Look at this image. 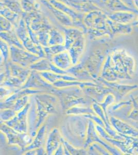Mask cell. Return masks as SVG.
I'll return each instance as SVG.
<instances>
[{"mask_svg":"<svg viewBox=\"0 0 138 155\" xmlns=\"http://www.w3.org/2000/svg\"><path fill=\"white\" fill-rule=\"evenodd\" d=\"M108 20V15L98 9L86 13L84 16L82 22L87 29H89L98 35H111Z\"/></svg>","mask_w":138,"mask_h":155,"instance_id":"cell-1","label":"cell"},{"mask_svg":"<svg viewBox=\"0 0 138 155\" xmlns=\"http://www.w3.org/2000/svg\"><path fill=\"white\" fill-rule=\"evenodd\" d=\"M48 1L54 7L64 12L69 17H70L73 21L74 25H81L84 16L82 13L75 11L59 0H48Z\"/></svg>","mask_w":138,"mask_h":155,"instance_id":"cell-2","label":"cell"},{"mask_svg":"<svg viewBox=\"0 0 138 155\" xmlns=\"http://www.w3.org/2000/svg\"><path fill=\"white\" fill-rule=\"evenodd\" d=\"M138 15L131 12L121 11L113 12L108 15V17L109 19L117 22L124 25L131 24L136 21Z\"/></svg>","mask_w":138,"mask_h":155,"instance_id":"cell-3","label":"cell"},{"mask_svg":"<svg viewBox=\"0 0 138 155\" xmlns=\"http://www.w3.org/2000/svg\"><path fill=\"white\" fill-rule=\"evenodd\" d=\"M40 1L46 7H47L49 11L52 12L53 15L55 17L56 19L59 21L61 24L67 27H71L74 25L73 21L70 17H69L64 12L54 7L49 3L48 0H40Z\"/></svg>","mask_w":138,"mask_h":155,"instance_id":"cell-4","label":"cell"},{"mask_svg":"<svg viewBox=\"0 0 138 155\" xmlns=\"http://www.w3.org/2000/svg\"><path fill=\"white\" fill-rule=\"evenodd\" d=\"M102 2L112 12L126 11L134 12L138 15V9L130 7L123 0H102Z\"/></svg>","mask_w":138,"mask_h":155,"instance_id":"cell-5","label":"cell"},{"mask_svg":"<svg viewBox=\"0 0 138 155\" xmlns=\"http://www.w3.org/2000/svg\"><path fill=\"white\" fill-rule=\"evenodd\" d=\"M108 23L110 28L111 35L117 34H129L133 31V25L131 24L124 25L117 23L109 18Z\"/></svg>","mask_w":138,"mask_h":155,"instance_id":"cell-6","label":"cell"},{"mask_svg":"<svg viewBox=\"0 0 138 155\" xmlns=\"http://www.w3.org/2000/svg\"><path fill=\"white\" fill-rule=\"evenodd\" d=\"M1 15L8 20L15 28L17 27L20 20L21 19V18H20V15L9 9L2 4H1Z\"/></svg>","mask_w":138,"mask_h":155,"instance_id":"cell-7","label":"cell"},{"mask_svg":"<svg viewBox=\"0 0 138 155\" xmlns=\"http://www.w3.org/2000/svg\"><path fill=\"white\" fill-rule=\"evenodd\" d=\"M21 6L25 13L39 12L40 8V4L36 0H20Z\"/></svg>","mask_w":138,"mask_h":155,"instance_id":"cell-8","label":"cell"},{"mask_svg":"<svg viewBox=\"0 0 138 155\" xmlns=\"http://www.w3.org/2000/svg\"><path fill=\"white\" fill-rule=\"evenodd\" d=\"M1 4L8 7L9 9L16 12L20 16H23L25 12L21 6V1L18 0H1Z\"/></svg>","mask_w":138,"mask_h":155,"instance_id":"cell-9","label":"cell"},{"mask_svg":"<svg viewBox=\"0 0 138 155\" xmlns=\"http://www.w3.org/2000/svg\"><path fill=\"white\" fill-rule=\"evenodd\" d=\"M14 25L8 20L1 15V31L2 32H9L14 29Z\"/></svg>","mask_w":138,"mask_h":155,"instance_id":"cell-10","label":"cell"},{"mask_svg":"<svg viewBox=\"0 0 138 155\" xmlns=\"http://www.w3.org/2000/svg\"><path fill=\"white\" fill-rule=\"evenodd\" d=\"M133 3L135 7L138 10V0H133Z\"/></svg>","mask_w":138,"mask_h":155,"instance_id":"cell-11","label":"cell"},{"mask_svg":"<svg viewBox=\"0 0 138 155\" xmlns=\"http://www.w3.org/2000/svg\"><path fill=\"white\" fill-rule=\"evenodd\" d=\"M131 25H133V26H138V18L136 21H135L133 23H131Z\"/></svg>","mask_w":138,"mask_h":155,"instance_id":"cell-12","label":"cell"}]
</instances>
